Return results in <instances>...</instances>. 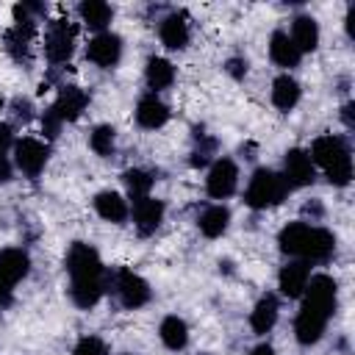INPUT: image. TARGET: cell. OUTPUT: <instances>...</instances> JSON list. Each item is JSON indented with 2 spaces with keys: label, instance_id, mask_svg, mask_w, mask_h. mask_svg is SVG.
<instances>
[{
  "label": "cell",
  "instance_id": "obj_37",
  "mask_svg": "<svg viewBox=\"0 0 355 355\" xmlns=\"http://www.w3.org/2000/svg\"><path fill=\"white\" fill-rule=\"evenodd\" d=\"M11 172H14V166H11L8 155L0 153V183H8V180H11Z\"/></svg>",
  "mask_w": 355,
  "mask_h": 355
},
{
  "label": "cell",
  "instance_id": "obj_35",
  "mask_svg": "<svg viewBox=\"0 0 355 355\" xmlns=\"http://www.w3.org/2000/svg\"><path fill=\"white\" fill-rule=\"evenodd\" d=\"M302 216H311L308 222L313 225V222H319L322 216H324V208H322V202L319 200H308L305 205H302Z\"/></svg>",
  "mask_w": 355,
  "mask_h": 355
},
{
  "label": "cell",
  "instance_id": "obj_23",
  "mask_svg": "<svg viewBox=\"0 0 355 355\" xmlns=\"http://www.w3.org/2000/svg\"><path fill=\"white\" fill-rule=\"evenodd\" d=\"M269 58L283 67V69H294L300 61H302V53L297 50V44L291 42L288 31H275L269 36Z\"/></svg>",
  "mask_w": 355,
  "mask_h": 355
},
{
  "label": "cell",
  "instance_id": "obj_21",
  "mask_svg": "<svg viewBox=\"0 0 355 355\" xmlns=\"http://www.w3.org/2000/svg\"><path fill=\"white\" fill-rule=\"evenodd\" d=\"M291 42L297 44V50L305 55V53H313L319 47V39H322V31H319V22L311 17V14H297L291 19Z\"/></svg>",
  "mask_w": 355,
  "mask_h": 355
},
{
  "label": "cell",
  "instance_id": "obj_39",
  "mask_svg": "<svg viewBox=\"0 0 355 355\" xmlns=\"http://www.w3.org/2000/svg\"><path fill=\"white\" fill-rule=\"evenodd\" d=\"M250 355H275V347L272 344H258L250 349Z\"/></svg>",
  "mask_w": 355,
  "mask_h": 355
},
{
  "label": "cell",
  "instance_id": "obj_12",
  "mask_svg": "<svg viewBox=\"0 0 355 355\" xmlns=\"http://www.w3.org/2000/svg\"><path fill=\"white\" fill-rule=\"evenodd\" d=\"M239 189V166L233 158L222 155V158H214V164L208 166V175H205V191L208 197L214 200H227L233 197Z\"/></svg>",
  "mask_w": 355,
  "mask_h": 355
},
{
  "label": "cell",
  "instance_id": "obj_25",
  "mask_svg": "<svg viewBox=\"0 0 355 355\" xmlns=\"http://www.w3.org/2000/svg\"><path fill=\"white\" fill-rule=\"evenodd\" d=\"M197 227L205 239H219L225 236V230L230 227V208L222 205V202H214V205H205L202 214L197 216Z\"/></svg>",
  "mask_w": 355,
  "mask_h": 355
},
{
  "label": "cell",
  "instance_id": "obj_8",
  "mask_svg": "<svg viewBox=\"0 0 355 355\" xmlns=\"http://www.w3.org/2000/svg\"><path fill=\"white\" fill-rule=\"evenodd\" d=\"M338 305V283L330 275H311L305 291H302V308L330 319Z\"/></svg>",
  "mask_w": 355,
  "mask_h": 355
},
{
  "label": "cell",
  "instance_id": "obj_1",
  "mask_svg": "<svg viewBox=\"0 0 355 355\" xmlns=\"http://www.w3.org/2000/svg\"><path fill=\"white\" fill-rule=\"evenodd\" d=\"M277 244L280 252L288 258H300L308 263H319L333 258L336 252V236L322 227V225H311V222H288L280 233H277Z\"/></svg>",
  "mask_w": 355,
  "mask_h": 355
},
{
  "label": "cell",
  "instance_id": "obj_30",
  "mask_svg": "<svg viewBox=\"0 0 355 355\" xmlns=\"http://www.w3.org/2000/svg\"><path fill=\"white\" fill-rule=\"evenodd\" d=\"M122 183H125L128 197L136 202V200H141V197H150L155 178H153L147 169H141V166H130V169L122 172Z\"/></svg>",
  "mask_w": 355,
  "mask_h": 355
},
{
  "label": "cell",
  "instance_id": "obj_5",
  "mask_svg": "<svg viewBox=\"0 0 355 355\" xmlns=\"http://www.w3.org/2000/svg\"><path fill=\"white\" fill-rule=\"evenodd\" d=\"M36 17H31L28 6L19 3L14 6V25L6 31V53L17 61V64H31V55H33V42H36Z\"/></svg>",
  "mask_w": 355,
  "mask_h": 355
},
{
  "label": "cell",
  "instance_id": "obj_3",
  "mask_svg": "<svg viewBox=\"0 0 355 355\" xmlns=\"http://www.w3.org/2000/svg\"><path fill=\"white\" fill-rule=\"evenodd\" d=\"M89 105V94L80 89V86H61L55 100L50 103V108L42 114V130L47 139H55L58 130L67 125V122H75L83 116Z\"/></svg>",
  "mask_w": 355,
  "mask_h": 355
},
{
  "label": "cell",
  "instance_id": "obj_16",
  "mask_svg": "<svg viewBox=\"0 0 355 355\" xmlns=\"http://www.w3.org/2000/svg\"><path fill=\"white\" fill-rule=\"evenodd\" d=\"M164 214H166L164 202H161V200H155L153 194H150V197L136 200V202H133V208H130V219H133V227L139 230V236H153V233L161 227Z\"/></svg>",
  "mask_w": 355,
  "mask_h": 355
},
{
  "label": "cell",
  "instance_id": "obj_19",
  "mask_svg": "<svg viewBox=\"0 0 355 355\" xmlns=\"http://www.w3.org/2000/svg\"><path fill=\"white\" fill-rule=\"evenodd\" d=\"M92 205H94L97 216L105 219V222H111V225H125L128 216H130V205H128V200H125L119 191H111V189L97 191L94 200H92Z\"/></svg>",
  "mask_w": 355,
  "mask_h": 355
},
{
  "label": "cell",
  "instance_id": "obj_13",
  "mask_svg": "<svg viewBox=\"0 0 355 355\" xmlns=\"http://www.w3.org/2000/svg\"><path fill=\"white\" fill-rule=\"evenodd\" d=\"M86 58L100 69H114L122 58V39L114 31L94 33L86 44Z\"/></svg>",
  "mask_w": 355,
  "mask_h": 355
},
{
  "label": "cell",
  "instance_id": "obj_38",
  "mask_svg": "<svg viewBox=\"0 0 355 355\" xmlns=\"http://www.w3.org/2000/svg\"><path fill=\"white\" fill-rule=\"evenodd\" d=\"M352 108H355L352 103H344V105H341V119H344L347 130H352V128H355V119H352Z\"/></svg>",
  "mask_w": 355,
  "mask_h": 355
},
{
  "label": "cell",
  "instance_id": "obj_6",
  "mask_svg": "<svg viewBox=\"0 0 355 355\" xmlns=\"http://www.w3.org/2000/svg\"><path fill=\"white\" fill-rule=\"evenodd\" d=\"M64 266H67V275H69V283H80V280H105L108 272L100 261V252L86 244V241H72L69 250H67V258H64Z\"/></svg>",
  "mask_w": 355,
  "mask_h": 355
},
{
  "label": "cell",
  "instance_id": "obj_33",
  "mask_svg": "<svg viewBox=\"0 0 355 355\" xmlns=\"http://www.w3.org/2000/svg\"><path fill=\"white\" fill-rule=\"evenodd\" d=\"M11 116H14L17 122H28V119L33 116V103H31V97H14V100H11Z\"/></svg>",
  "mask_w": 355,
  "mask_h": 355
},
{
  "label": "cell",
  "instance_id": "obj_34",
  "mask_svg": "<svg viewBox=\"0 0 355 355\" xmlns=\"http://www.w3.org/2000/svg\"><path fill=\"white\" fill-rule=\"evenodd\" d=\"M225 72H227L230 78L241 80V78L247 75V58H244V55H233V58H227V61H225Z\"/></svg>",
  "mask_w": 355,
  "mask_h": 355
},
{
  "label": "cell",
  "instance_id": "obj_29",
  "mask_svg": "<svg viewBox=\"0 0 355 355\" xmlns=\"http://www.w3.org/2000/svg\"><path fill=\"white\" fill-rule=\"evenodd\" d=\"M105 288H108V277L105 280H80V283H69V297L78 308L89 311L103 300Z\"/></svg>",
  "mask_w": 355,
  "mask_h": 355
},
{
  "label": "cell",
  "instance_id": "obj_14",
  "mask_svg": "<svg viewBox=\"0 0 355 355\" xmlns=\"http://www.w3.org/2000/svg\"><path fill=\"white\" fill-rule=\"evenodd\" d=\"M280 175L286 178V183H288L291 189L311 186V183L316 180V166H313L308 150H302V147L286 150V155H283V172H280Z\"/></svg>",
  "mask_w": 355,
  "mask_h": 355
},
{
  "label": "cell",
  "instance_id": "obj_20",
  "mask_svg": "<svg viewBox=\"0 0 355 355\" xmlns=\"http://www.w3.org/2000/svg\"><path fill=\"white\" fill-rule=\"evenodd\" d=\"M277 316H280V302L275 294H261L258 302L252 305L250 311V327L255 336H266L275 324H277Z\"/></svg>",
  "mask_w": 355,
  "mask_h": 355
},
{
  "label": "cell",
  "instance_id": "obj_18",
  "mask_svg": "<svg viewBox=\"0 0 355 355\" xmlns=\"http://www.w3.org/2000/svg\"><path fill=\"white\" fill-rule=\"evenodd\" d=\"M166 122H169V105L153 92L141 94L136 103V125L144 130H158Z\"/></svg>",
  "mask_w": 355,
  "mask_h": 355
},
{
  "label": "cell",
  "instance_id": "obj_28",
  "mask_svg": "<svg viewBox=\"0 0 355 355\" xmlns=\"http://www.w3.org/2000/svg\"><path fill=\"white\" fill-rule=\"evenodd\" d=\"M78 17L89 31L103 33V31H108V25L114 19V8L108 3H103V0H83L78 6Z\"/></svg>",
  "mask_w": 355,
  "mask_h": 355
},
{
  "label": "cell",
  "instance_id": "obj_31",
  "mask_svg": "<svg viewBox=\"0 0 355 355\" xmlns=\"http://www.w3.org/2000/svg\"><path fill=\"white\" fill-rule=\"evenodd\" d=\"M89 147L100 158L114 155V150H116V130L111 125H94L92 133H89Z\"/></svg>",
  "mask_w": 355,
  "mask_h": 355
},
{
  "label": "cell",
  "instance_id": "obj_17",
  "mask_svg": "<svg viewBox=\"0 0 355 355\" xmlns=\"http://www.w3.org/2000/svg\"><path fill=\"white\" fill-rule=\"evenodd\" d=\"M308 280H311V263L308 261H300V258L288 261L277 272V288L288 300H300L302 291H305V286H308Z\"/></svg>",
  "mask_w": 355,
  "mask_h": 355
},
{
  "label": "cell",
  "instance_id": "obj_32",
  "mask_svg": "<svg viewBox=\"0 0 355 355\" xmlns=\"http://www.w3.org/2000/svg\"><path fill=\"white\" fill-rule=\"evenodd\" d=\"M72 355H108V347L100 336H83V338H78Z\"/></svg>",
  "mask_w": 355,
  "mask_h": 355
},
{
  "label": "cell",
  "instance_id": "obj_24",
  "mask_svg": "<svg viewBox=\"0 0 355 355\" xmlns=\"http://www.w3.org/2000/svg\"><path fill=\"white\" fill-rule=\"evenodd\" d=\"M269 97H272V105H275L277 111H286V114H288V111H294V105L300 103L302 89H300L297 78H291L288 72H283V75H277V78L272 80Z\"/></svg>",
  "mask_w": 355,
  "mask_h": 355
},
{
  "label": "cell",
  "instance_id": "obj_26",
  "mask_svg": "<svg viewBox=\"0 0 355 355\" xmlns=\"http://www.w3.org/2000/svg\"><path fill=\"white\" fill-rule=\"evenodd\" d=\"M327 322H330V319L316 316V313L300 308V313H297V319H294V338H297L302 347H311V344L322 341V336H324V330H327Z\"/></svg>",
  "mask_w": 355,
  "mask_h": 355
},
{
  "label": "cell",
  "instance_id": "obj_4",
  "mask_svg": "<svg viewBox=\"0 0 355 355\" xmlns=\"http://www.w3.org/2000/svg\"><path fill=\"white\" fill-rule=\"evenodd\" d=\"M291 186L286 183V178L275 169H255L247 189H244V205H250L252 211H266V208H275L280 205L286 197H288Z\"/></svg>",
  "mask_w": 355,
  "mask_h": 355
},
{
  "label": "cell",
  "instance_id": "obj_22",
  "mask_svg": "<svg viewBox=\"0 0 355 355\" xmlns=\"http://www.w3.org/2000/svg\"><path fill=\"white\" fill-rule=\"evenodd\" d=\"M175 78H178V72H175V64L169 58H164V55H150L147 58V64H144V80H147V89L153 94L169 89L175 83Z\"/></svg>",
  "mask_w": 355,
  "mask_h": 355
},
{
  "label": "cell",
  "instance_id": "obj_9",
  "mask_svg": "<svg viewBox=\"0 0 355 355\" xmlns=\"http://www.w3.org/2000/svg\"><path fill=\"white\" fill-rule=\"evenodd\" d=\"M78 31L69 19H50L44 28V58L50 64H67L75 53Z\"/></svg>",
  "mask_w": 355,
  "mask_h": 355
},
{
  "label": "cell",
  "instance_id": "obj_7",
  "mask_svg": "<svg viewBox=\"0 0 355 355\" xmlns=\"http://www.w3.org/2000/svg\"><path fill=\"white\" fill-rule=\"evenodd\" d=\"M31 272V255L22 247L0 250V311H6L14 300V286L25 280Z\"/></svg>",
  "mask_w": 355,
  "mask_h": 355
},
{
  "label": "cell",
  "instance_id": "obj_2",
  "mask_svg": "<svg viewBox=\"0 0 355 355\" xmlns=\"http://www.w3.org/2000/svg\"><path fill=\"white\" fill-rule=\"evenodd\" d=\"M308 155H311L313 166H319L333 186H338V189L349 186V180H352V150H349L344 136H338V133L316 136L311 141Z\"/></svg>",
  "mask_w": 355,
  "mask_h": 355
},
{
  "label": "cell",
  "instance_id": "obj_10",
  "mask_svg": "<svg viewBox=\"0 0 355 355\" xmlns=\"http://www.w3.org/2000/svg\"><path fill=\"white\" fill-rule=\"evenodd\" d=\"M108 286L114 288L119 305L128 308V311H136V308H141V305L150 302V283L141 275H136L133 269H116V272H111L108 275Z\"/></svg>",
  "mask_w": 355,
  "mask_h": 355
},
{
  "label": "cell",
  "instance_id": "obj_27",
  "mask_svg": "<svg viewBox=\"0 0 355 355\" xmlns=\"http://www.w3.org/2000/svg\"><path fill=\"white\" fill-rule=\"evenodd\" d=\"M158 338H161V344H164L166 349H172V352L186 349V344H189V324H186V319L178 316V313L164 316L161 324H158Z\"/></svg>",
  "mask_w": 355,
  "mask_h": 355
},
{
  "label": "cell",
  "instance_id": "obj_36",
  "mask_svg": "<svg viewBox=\"0 0 355 355\" xmlns=\"http://www.w3.org/2000/svg\"><path fill=\"white\" fill-rule=\"evenodd\" d=\"M14 141H17V139H14V128L0 119V153H6L8 147H14Z\"/></svg>",
  "mask_w": 355,
  "mask_h": 355
},
{
  "label": "cell",
  "instance_id": "obj_11",
  "mask_svg": "<svg viewBox=\"0 0 355 355\" xmlns=\"http://www.w3.org/2000/svg\"><path fill=\"white\" fill-rule=\"evenodd\" d=\"M47 158H50V147H47L44 141H39V139H33V136H25V139H17V141H14V166H17L25 178L36 180V178L44 172Z\"/></svg>",
  "mask_w": 355,
  "mask_h": 355
},
{
  "label": "cell",
  "instance_id": "obj_15",
  "mask_svg": "<svg viewBox=\"0 0 355 355\" xmlns=\"http://www.w3.org/2000/svg\"><path fill=\"white\" fill-rule=\"evenodd\" d=\"M158 39L166 50H186L191 42V25L183 11H169L158 22Z\"/></svg>",
  "mask_w": 355,
  "mask_h": 355
}]
</instances>
